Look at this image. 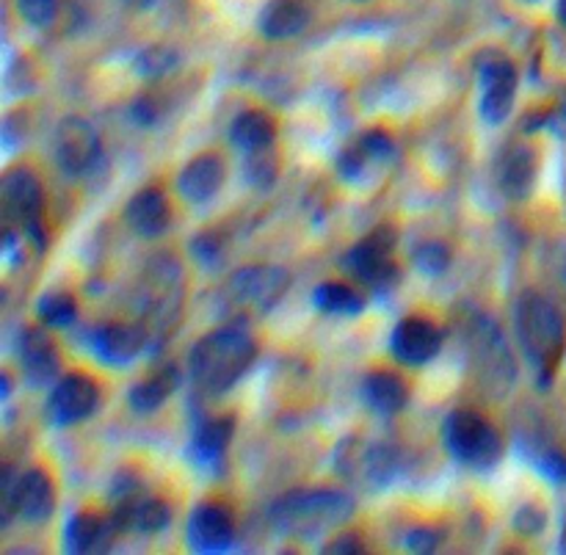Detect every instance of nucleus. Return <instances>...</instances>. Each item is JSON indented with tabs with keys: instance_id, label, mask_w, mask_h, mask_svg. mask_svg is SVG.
<instances>
[{
	"instance_id": "0eeeda50",
	"label": "nucleus",
	"mask_w": 566,
	"mask_h": 555,
	"mask_svg": "<svg viewBox=\"0 0 566 555\" xmlns=\"http://www.w3.org/2000/svg\"><path fill=\"white\" fill-rule=\"evenodd\" d=\"M398 247V232L392 227H376L370 235H365L363 241L354 243L348 249V254L343 258V265L352 276H357L359 282L370 287H387L396 282L398 265L392 260Z\"/></svg>"
},
{
	"instance_id": "b1692460",
	"label": "nucleus",
	"mask_w": 566,
	"mask_h": 555,
	"mask_svg": "<svg viewBox=\"0 0 566 555\" xmlns=\"http://www.w3.org/2000/svg\"><path fill=\"white\" fill-rule=\"evenodd\" d=\"M232 431H235V420L232 418H210L202 420L193 431L191 440V457L193 462L202 464V468H213L221 462L227 446L232 440Z\"/></svg>"
},
{
	"instance_id": "39448f33",
	"label": "nucleus",
	"mask_w": 566,
	"mask_h": 555,
	"mask_svg": "<svg viewBox=\"0 0 566 555\" xmlns=\"http://www.w3.org/2000/svg\"><path fill=\"white\" fill-rule=\"evenodd\" d=\"M3 210L9 219V232L25 238L42 252L48 238H44V191L39 177L25 166H14L3 177Z\"/></svg>"
},
{
	"instance_id": "f704fd0d",
	"label": "nucleus",
	"mask_w": 566,
	"mask_h": 555,
	"mask_svg": "<svg viewBox=\"0 0 566 555\" xmlns=\"http://www.w3.org/2000/svg\"><path fill=\"white\" fill-rule=\"evenodd\" d=\"M324 553H365V545L357 540V534H340L324 547Z\"/></svg>"
},
{
	"instance_id": "ea45409f",
	"label": "nucleus",
	"mask_w": 566,
	"mask_h": 555,
	"mask_svg": "<svg viewBox=\"0 0 566 555\" xmlns=\"http://www.w3.org/2000/svg\"><path fill=\"white\" fill-rule=\"evenodd\" d=\"M558 17H562V22L566 25V0H558Z\"/></svg>"
},
{
	"instance_id": "f3484780",
	"label": "nucleus",
	"mask_w": 566,
	"mask_h": 555,
	"mask_svg": "<svg viewBox=\"0 0 566 555\" xmlns=\"http://www.w3.org/2000/svg\"><path fill=\"white\" fill-rule=\"evenodd\" d=\"M20 365L31 385H48L59 376V348L53 337L39 326H28L20 335Z\"/></svg>"
},
{
	"instance_id": "79ce46f5",
	"label": "nucleus",
	"mask_w": 566,
	"mask_h": 555,
	"mask_svg": "<svg viewBox=\"0 0 566 555\" xmlns=\"http://www.w3.org/2000/svg\"><path fill=\"white\" fill-rule=\"evenodd\" d=\"M528 3H531V0H528Z\"/></svg>"
},
{
	"instance_id": "412c9836",
	"label": "nucleus",
	"mask_w": 566,
	"mask_h": 555,
	"mask_svg": "<svg viewBox=\"0 0 566 555\" xmlns=\"http://www.w3.org/2000/svg\"><path fill=\"white\" fill-rule=\"evenodd\" d=\"M114 534H119V531L114 528L111 517L103 520L92 512H81L66 523L64 547L70 553H97L111 545Z\"/></svg>"
},
{
	"instance_id": "bb28decb",
	"label": "nucleus",
	"mask_w": 566,
	"mask_h": 555,
	"mask_svg": "<svg viewBox=\"0 0 566 555\" xmlns=\"http://www.w3.org/2000/svg\"><path fill=\"white\" fill-rule=\"evenodd\" d=\"M313 304L326 315H346V318H354L365 310L363 293L354 291L346 282H324V285L315 287Z\"/></svg>"
},
{
	"instance_id": "5701e85b",
	"label": "nucleus",
	"mask_w": 566,
	"mask_h": 555,
	"mask_svg": "<svg viewBox=\"0 0 566 555\" xmlns=\"http://www.w3.org/2000/svg\"><path fill=\"white\" fill-rule=\"evenodd\" d=\"M363 398L376 415L390 418V415H398L407 407L409 390L407 385H403L401 376L390 374V370H376V374H370L368 379H365Z\"/></svg>"
},
{
	"instance_id": "4468645a",
	"label": "nucleus",
	"mask_w": 566,
	"mask_h": 555,
	"mask_svg": "<svg viewBox=\"0 0 566 555\" xmlns=\"http://www.w3.org/2000/svg\"><path fill=\"white\" fill-rule=\"evenodd\" d=\"M442 348V332L437 329L431 321L420 318V315H409L401 324L392 329L390 352L398 363L409 365V368H420V365L431 363Z\"/></svg>"
},
{
	"instance_id": "6ab92c4d",
	"label": "nucleus",
	"mask_w": 566,
	"mask_h": 555,
	"mask_svg": "<svg viewBox=\"0 0 566 555\" xmlns=\"http://www.w3.org/2000/svg\"><path fill=\"white\" fill-rule=\"evenodd\" d=\"M125 219L136 235L160 238L171 224L169 199L164 197L160 188H142V191L127 202Z\"/></svg>"
},
{
	"instance_id": "f257e3e1",
	"label": "nucleus",
	"mask_w": 566,
	"mask_h": 555,
	"mask_svg": "<svg viewBox=\"0 0 566 555\" xmlns=\"http://www.w3.org/2000/svg\"><path fill=\"white\" fill-rule=\"evenodd\" d=\"M254 357H258V343H254L252 332L241 321H235V324H224L208 332L191 348L188 363H191V376L197 387H202L210 396H221L241 381V376L252 368Z\"/></svg>"
},
{
	"instance_id": "9b49d317",
	"label": "nucleus",
	"mask_w": 566,
	"mask_h": 555,
	"mask_svg": "<svg viewBox=\"0 0 566 555\" xmlns=\"http://www.w3.org/2000/svg\"><path fill=\"white\" fill-rule=\"evenodd\" d=\"M103 155L97 130L81 116H66L55 130V160L70 177H83L97 166Z\"/></svg>"
},
{
	"instance_id": "393cba45",
	"label": "nucleus",
	"mask_w": 566,
	"mask_h": 555,
	"mask_svg": "<svg viewBox=\"0 0 566 555\" xmlns=\"http://www.w3.org/2000/svg\"><path fill=\"white\" fill-rule=\"evenodd\" d=\"M230 138L241 153H254V149L274 147L276 125L263 111H243L230 127Z\"/></svg>"
},
{
	"instance_id": "c85d7f7f",
	"label": "nucleus",
	"mask_w": 566,
	"mask_h": 555,
	"mask_svg": "<svg viewBox=\"0 0 566 555\" xmlns=\"http://www.w3.org/2000/svg\"><path fill=\"white\" fill-rule=\"evenodd\" d=\"M36 315L48 326H70L77 315V304L70 293H48L39 299Z\"/></svg>"
},
{
	"instance_id": "58836bf2",
	"label": "nucleus",
	"mask_w": 566,
	"mask_h": 555,
	"mask_svg": "<svg viewBox=\"0 0 566 555\" xmlns=\"http://www.w3.org/2000/svg\"><path fill=\"white\" fill-rule=\"evenodd\" d=\"M127 6H133V9H147V6H153L155 0H125Z\"/></svg>"
},
{
	"instance_id": "e433bc0d",
	"label": "nucleus",
	"mask_w": 566,
	"mask_h": 555,
	"mask_svg": "<svg viewBox=\"0 0 566 555\" xmlns=\"http://www.w3.org/2000/svg\"><path fill=\"white\" fill-rule=\"evenodd\" d=\"M542 468H545V473L553 475V479L566 481V457H562V453H547Z\"/></svg>"
},
{
	"instance_id": "7ed1b4c3",
	"label": "nucleus",
	"mask_w": 566,
	"mask_h": 555,
	"mask_svg": "<svg viewBox=\"0 0 566 555\" xmlns=\"http://www.w3.org/2000/svg\"><path fill=\"white\" fill-rule=\"evenodd\" d=\"M354 514V498L337 490H304L280 498L271 509V523L280 534L315 540L337 528Z\"/></svg>"
},
{
	"instance_id": "20e7f679",
	"label": "nucleus",
	"mask_w": 566,
	"mask_h": 555,
	"mask_svg": "<svg viewBox=\"0 0 566 555\" xmlns=\"http://www.w3.org/2000/svg\"><path fill=\"white\" fill-rule=\"evenodd\" d=\"M442 437L451 457L473 470L495 468L503 457V440L495 426L473 409H457L448 415Z\"/></svg>"
},
{
	"instance_id": "f8f14e48",
	"label": "nucleus",
	"mask_w": 566,
	"mask_h": 555,
	"mask_svg": "<svg viewBox=\"0 0 566 555\" xmlns=\"http://www.w3.org/2000/svg\"><path fill=\"white\" fill-rule=\"evenodd\" d=\"M335 462L346 479L365 486H385L396 475V457L390 448L381 442H365L359 437L340 446Z\"/></svg>"
},
{
	"instance_id": "cd10ccee",
	"label": "nucleus",
	"mask_w": 566,
	"mask_h": 555,
	"mask_svg": "<svg viewBox=\"0 0 566 555\" xmlns=\"http://www.w3.org/2000/svg\"><path fill=\"white\" fill-rule=\"evenodd\" d=\"M280 175V160H276V149H254V153H243V177L252 182L254 188H271Z\"/></svg>"
},
{
	"instance_id": "9d476101",
	"label": "nucleus",
	"mask_w": 566,
	"mask_h": 555,
	"mask_svg": "<svg viewBox=\"0 0 566 555\" xmlns=\"http://www.w3.org/2000/svg\"><path fill=\"white\" fill-rule=\"evenodd\" d=\"M481 116L490 125H501L512 114L514 94H517V66L503 53H484L481 59Z\"/></svg>"
},
{
	"instance_id": "aec40b11",
	"label": "nucleus",
	"mask_w": 566,
	"mask_h": 555,
	"mask_svg": "<svg viewBox=\"0 0 566 555\" xmlns=\"http://www.w3.org/2000/svg\"><path fill=\"white\" fill-rule=\"evenodd\" d=\"M221 182H224V164L219 155H199L193 158L186 169L177 177V188H180L182 199L191 205H205L219 193Z\"/></svg>"
},
{
	"instance_id": "473e14b6",
	"label": "nucleus",
	"mask_w": 566,
	"mask_h": 555,
	"mask_svg": "<svg viewBox=\"0 0 566 555\" xmlns=\"http://www.w3.org/2000/svg\"><path fill=\"white\" fill-rule=\"evenodd\" d=\"M514 525H517L523 534H539V531L545 528V514L536 506H525L520 509V514L514 517Z\"/></svg>"
},
{
	"instance_id": "a19ab883",
	"label": "nucleus",
	"mask_w": 566,
	"mask_h": 555,
	"mask_svg": "<svg viewBox=\"0 0 566 555\" xmlns=\"http://www.w3.org/2000/svg\"><path fill=\"white\" fill-rule=\"evenodd\" d=\"M562 551L566 553V523H564V531H562Z\"/></svg>"
},
{
	"instance_id": "423d86ee",
	"label": "nucleus",
	"mask_w": 566,
	"mask_h": 555,
	"mask_svg": "<svg viewBox=\"0 0 566 555\" xmlns=\"http://www.w3.org/2000/svg\"><path fill=\"white\" fill-rule=\"evenodd\" d=\"M396 155L398 149L390 133L374 127V130L359 133L343 147V153L337 155V171L352 186H374L392 169Z\"/></svg>"
},
{
	"instance_id": "2eb2a0df",
	"label": "nucleus",
	"mask_w": 566,
	"mask_h": 555,
	"mask_svg": "<svg viewBox=\"0 0 566 555\" xmlns=\"http://www.w3.org/2000/svg\"><path fill=\"white\" fill-rule=\"evenodd\" d=\"M235 540V520L221 503H199L188 517V542L199 553H221Z\"/></svg>"
},
{
	"instance_id": "dca6fc26",
	"label": "nucleus",
	"mask_w": 566,
	"mask_h": 555,
	"mask_svg": "<svg viewBox=\"0 0 566 555\" xmlns=\"http://www.w3.org/2000/svg\"><path fill=\"white\" fill-rule=\"evenodd\" d=\"M497 188L503 191V197L514 199V202H523L531 197L536 186V153L528 144H509L501 153L495 166Z\"/></svg>"
},
{
	"instance_id": "c756f323",
	"label": "nucleus",
	"mask_w": 566,
	"mask_h": 555,
	"mask_svg": "<svg viewBox=\"0 0 566 555\" xmlns=\"http://www.w3.org/2000/svg\"><path fill=\"white\" fill-rule=\"evenodd\" d=\"M415 263H418V269L426 271L429 276H440L446 274V269L451 265V249L440 241H429L423 243V247H418Z\"/></svg>"
},
{
	"instance_id": "4be33fe9",
	"label": "nucleus",
	"mask_w": 566,
	"mask_h": 555,
	"mask_svg": "<svg viewBox=\"0 0 566 555\" xmlns=\"http://www.w3.org/2000/svg\"><path fill=\"white\" fill-rule=\"evenodd\" d=\"M307 25V9L302 0H269L260 11L258 28L265 39H291Z\"/></svg>"
},
{
	"instance_id": "ddd939ff",
	"label": "nucleus",
	"mask_w": 566,
	"mask_h": 555,
	"mask_svg": "<svg viewBox=\"0 0 566 555\" xmlns=\"http://www.w3.org/2000/svg\"><path fill=\"white\" fill-rule=\"evenodd\" d=\"M99 390L92 376L66 374L50 392L48 415L55 426H75L97 409Z\"/></svg>"
},
{
	"instance_id": "6e6552de",
	"label": "nucleus",
	"mask_w": 566,
	"mask_h": 555,
	"mask_svg": "<svg viewBox=\"0 0 566 555\" xmlns=\"http://www.w3.org/2000/svg\"><path fill=\"white\" fill-rule=\"evenodd\" d=\"M55 512V486L44 470H28L22 475L6 473L3 479V525L11 517L25 523H44Z\"/></svg>"
},
{
	"instance_id": "c9c22d12",
	"label": "nucleus",
	"mask_w": 566,
	"mask_h": 555,
	"mask_svg": "<svg viewBox=\"0 0 566 555\" xmlns=\"http://www.w3.org/2000/svg\"><path fill=\"white\" fill-rule=\"evenodd\" d=\"M130 114H133V119L136 122H142V125H153L155 119H158V108H155V103L149 97H138L136 103H133V108H130Z\"/></svg>"
},
{
	"instance_id": "7c9ffc66",
	"label": "nucleus",
	"mask_w": 566,
	"mask_h": 555,
	"mask_svg": "<svg viewBox=\"0 0 566 555\" xmlns=\"http://www.w3.org/2000/svg\"><path fill=\"white\" fill-rule=\"evenodd\" d=\"M175 64H177V55L171 53V50H164V48H149L136 59L138 75H144V77L166 75V72H169Z\"/></svg>"
},
{
	"instance_id": "72a5a7b5",
	"label": "nucleus",
	"mask_w": 566,
	"mask_h": 555,
	"mask_svg": "<svg viewBox=\"0 0 566 555\" xmlns=\"http://www.w3.org/2000/svg\"><path fill=\"white\" fill-rule=\"evenodd\" d=\"M193 254H197V260H202L205 265H213L216 260L221 258V243L216 241V235H199L197 241H193Z\"/></svg>"
},
{
	"instance_id": "a211bd4d",
	"label": "nucleus",
	"mask_w": 566,
	"mask_h": 555,
	"mask_svg": "<svg viewBox=\"0 0 566 555\" xmlns=\"http://www.w3.org/2000/svg\"><path fill=\"white\" fill-rule=\"evenodd\" d=\"M92 348L103 363L127 365L147 346V332L133 324H103L92 332Z\"/></svg>"
},
{
	"instance_id": "2f4dec72",
	"label": "nucleus",
	"mask_w": 566,
	"mask_h": 555,
	"mask_svg": "<svg viewBox=\"0 0 566 555\" xmlns=\"http://www.w3.org/2000/svg\"><path fill=\"white\" fill-rule=\"evenodd\" d=\"M17 11L22 20H28L36 28H48L59 14V0H14Z\"/></svg>"
},
{
	"instance_id": "1a4fd4ad",
	"label": "nucleus",
	"mask_w": 566,
	"mask_h": 555,
	"mask_svg": "<svg viewBox=\"0 0 566 555\" xmlns=\"http://www.w3.org/2000/svg\"><path fill=\"white\" fill-rule=\"evenodd\" d=\"M287 285H291V276L282 269H271V265L241 269L227 282V304H232L238 313H269L287 291Z\"/></svg>"
},
{
	"instance_id": "a878e982",
	"label": "nucleus",
	"mask_w": 566,
	"mask_h": 555,
	"mask_svg": "<svg viewBox=\"0 0 566 555\" xmlns=\"http://www.w3.org/2000/svg\"><path fill=\"white\" fill-rule=\"evenodd\" d=\"M177 381H180V370L166 365L164 370H158L155 376L144 379L142 385L133 387L130 396H127L130 398V407L142 415L155 412V409L164 407L166 398L177 390Z\"/></svg>"
},
{
	"instance_id": "f03ea898",
	"label": "nucleus",
	"mask_w": 566,
	"mask_h": 555,
	"mask_svg": "<svg viewBox=\"0 0 566 555\" xmlns=\"http://www.w3.org/2000/svg\"><path fill=\"white\" fill-rule=\"evenodd\" d=\"M517 337L536 379L542 387H547L556 376L566 348V321L562 310L539 293H525L517 304Z\"/></svg>"
},
{
	"instance_id": "4c0bfd02",
	"label": "nucleus",
	"mask_w": 566,
	"mask_h": 555,
	"mask_svg": "<svg viewBox=\"0 0 566 555\" xmlns=\"http://www.w3.org/2000/svg\"><path fill=\"white\" fill-rule=\"evenodd\" d=\"M547 127H551V130L556 133L558 138H564V142H566V100L562 105H558L556 111H553L551 116H547Z\"/></svg>"
}]
</instances>
